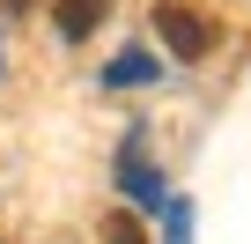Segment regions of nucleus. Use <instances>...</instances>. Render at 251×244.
Listing matches in <instances>:
<instances>
[{
	"label": "nucleus",
	"instance_id": "obj_1",
	"mask_svg": "<svg viewBox=\"0 0 251 244\" xmlns=\"http://www.w3.org/2000/svg\"><path fill=\"white\" fill-rule=\"evenodd\" d=\"M155 37L177 52V59H207L214 52V23L200 8H185V0H155Z\"/></svg>",
	"mask_w": 251,
	"mask_h": 244
},
{
	"label": "nucleus",
	"instance_id": "obj_2",
	"mask_svg": "<svg viewBox=\"0 0 251 244\" xmlns=\"http://www.w3.org/2000/svg\"><path fill=\"white\" fill-rule=\"evenodd\" d=\"M103 15H111V0H59V8H52V23H59V37H67V45H81Z\"/></svg>",
	"mask_w": 251,
	"mask_h": 244
},
{
	"label": "nucleus",
	"instance_id": "obj_3",
	"mask_svg": "<svg viewBox=\"0 0 251 244\" xmlns=\"http://www.w3.org/2000/svg\"><path fill=\"white\" fill-rule=\"evenodd\" d=\"M148 74H155V59H148V52H133V59H118L103 81H118V89H126V81H148Z\"/></svg>",
	"mask_w": 251,
	"mask_h": 244
},
{
	"label": "nucleus",
	"instance_id": "obj_4",
	"mask_svg": "<svg viewBox=\"0 0 251 244\" xmlns=\"http://www.w3.org/2000/svg\"><path fill=\"white\" fill-rule=\"evenodd\" d=\"M103 229H111V244H141V222H133V215H111Z\"/></svg>",
	"mask_w": 251,
	"mask_h": 244
},
{
	"label": "nucleus",
	"instance_id": "obj_5",
	"mask_svg": "<svg viewBox=\"0 0 251 244\" xmlns=\"http://www.w3.org/2000/svg\"><path fill=\"white\" fill-rule=\"evenodd\" d=\"M170 244H185V207H170Z\"/></svg>",
	"mask_w": 251,
	"mask_h": 244
}]
</instances>
